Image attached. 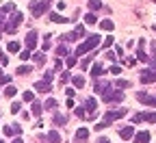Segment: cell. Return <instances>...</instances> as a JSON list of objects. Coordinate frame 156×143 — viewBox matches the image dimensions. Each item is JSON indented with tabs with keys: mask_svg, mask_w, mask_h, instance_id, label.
Listing matches in <instances>:
<instances>
[{
	"mask_svg": "<svg viewBox=\"0 0 156 143\" xmlns=\"http://www.w3.org/2000/svg\"><path fill=\"white\" fill-rule=\"evenodd\" d=\"M20 109H22V104H20V102H13V104H11V111H9V113H13V115H15V113H20Z\"/></svg>",
	"mask_w": 156,
	"mask_h": 143,
	"instance_id": "39",
	"label": "cell"
},
{
	"mask_svg": "<svg viewBox=\"0 0 156 143\" xmlns=\"http://www.w3.org/2000/svg\"><path fill=\"white\" fill-rule=\"evenodd\" d=\"M89 139V130L87 128H78L76 134H74V143H87Z\"/></svg>",
	"mask_w": 156,
	"mask_h": 143,
	"instance_id": "11",
	"label": "cell"
},
{
	"mask_svg": "<svg viewBox=\"0 0 156 143\" xmlns=\"http://www.w3.org/2000/svg\"><path fill=\"white\" fill-rule=\"evenodd\" d=\"M48 9H50V7H48L46 0H44V2H30V15H33V17H41Z\"/></svg>",
	"mask_w": 156,
	"mask_h": 143,
	"instance_id": "4",
	"label": "cell"
},
{
	"mask_svg": "<svg viewBox=\"0 0 156 143\" xmlns=\"http://www.w3.org/2000/svg\"><path fill=\"white\" fill-rule=\"evenodd\" d=\"M56 106H58V102H56L54 98H48V100L44 102V109H46V111H50V109H56Z\"/></svg>",
	"mask_w": 156,
	"mask_h": 143,
	"instance_id": "24",
	"label": "cell"
},
{
	"mask_svg": "<svg viewBox=\"0 0 156 143\" xmlns=\"http://www.w3.org/2000/svg\"><path fill=\"white\" fill-rule=\"evenodd\" d=\"M126 115H128V109H113V111H106V115H104V124L111 126L113 121L122 119V117H126Z\"/></svg>",
	"mask_w": 156,
	"mask_h": 143,
	"instance_id": "2",
	"label": "cell"
},
{
	"mask_svg": "<svg viewBox=\"0 0 156 143\" xmlns=\"http://www.w3.org/2000/svg\"><path fill=\"white\" fill-rule=\"evenodd\" d=\"M22 100H24V102H35L33 91H24V93H22Z\"/></svg>",
	"mask_w": 156,
	"mask_h": 143,
	"instance_id": "35",
	"label": "cell"
},
{
	"mask_svg": "<svg viewBox=\"0 0 156 143\" xmlns=\"http://www.w3.org/2000/svg\"><path fill=\"white\" fill-rule=\"evenodd\" d=\"M41 113H44V104L39 100H35L33 102V115H41Z\"/></svg>",
	"mask_w": 156,
	"mask_h": 143,
	"instance_id": "22",
	"label": "cell"
},
{
	"mask_svg": "<svg viewBox=\"0 0 156 143\" xmlns=\"http://www.w3.org/2000/svg\"><path fill=\"white\" fill-rule=\"evenodd\" d=\"M74 113H76V117H80V119H85V117H87L85 109H80V106H78V109H74Z\"/></svg>",
	"mask_w": 156,
	"mask_h": 143,
	"instance_id": "40",
	"label": "cell"
},
{
	"mask_svg": "<svg viewBox=\"0 0 156 143\" xmlns=\"http://www.w3.org/2000/svg\"><path fill=\"white\" fill-rule=\"evenodd\" d=\"M33 59L37 61V63H39V65H44V63H46V52H37V54H35Z\"/></svg>",
	"mask_w": 156,
	"mask_h": 143,
	"instance_id": "30",
	"label": "cell"
},
{
	"mask_svg": "<svg viewBox=\"0 0 156 143\" xmlns=\"http://www.w3.org/2000/svg\"><path fill=\"white\" fill-rule=\"evenodd\" d=\"M65 93H67V98H74V95H76V91H74L72 87H67V89H65Z\"/></svg>",
	"mask_w": 156,
	"mask_h": 143,
	"instance_id": "46",
	"label": "cell"
},
{
	"mask_svg": "<svg viewBox=\"0 0 156 143\" xmlns=\"http://www.w3.org/2000/svg\"><path fill=\"white\" fill-rule=\"evenodd\" d=\"M37 30H28L26 33V50H35L37 48Z\"/></svg>",
	"mask_w": 156,
	"mask_h": 143,
	"instance_id": "8",
	"label": "cell"
},
{
	"mask_svg": "<svg viewBox=\"0 0 156 143\" xmlns=\"http://www.w3.org/2000/svg\"><path fill=\"white\" fill-rule=\"evenodd\" d=\"M85 24H98L95 13H87V15H85Z\"/></svg>",
	"mask_w": 156,
	"mask_h": 143,
	"instance_id": "29",
	"label": "cell"
},
{
	"mask_svg": "<svg viewBox=\"0 0 156 143\" xmlns=\"http://www.w3.org/2000/svg\"><path fill=\"white\" fill-rule=\"evenodd\" d=\"M63 39H65V41H76V39H78V35H76V30H72V33L63 35Z\"/></svg>",
	"mask_w": 156,
	"mask_h": 143,
	"instance_id": "36",
	"label": "cell"
},
{
	"mask_svg": "<svg viewBox=\"0 0 156 143\" xmlns=\"http://www.w3.org/2000/svg\"><path fill=\"white\" fill-rule=\"evenodd\" d=\"M98 143H111L108 139H100V141H98Z\"/></svg>",
	"mask_w": 156,
	"mask_h": 143,
	"instance_id": "51",
	"label": "cell"
},
{
	"mask_svg": "<svg viewBox=\"0 0 156 143\" xmlns=\"http://www.w3.org/2000/svg\"><path fill=\"white\" fill-rule=\"evenodd\" d=\"M2 24H5V22H2V15H0V28H2Z\"/></svg>",
	"mask_w": 156,
	"mask_h": 143,
	"instance_id": "52",
	"label": "cell"
},
{
	"mask_svg": "<svg viewBox=\"0 0 156 143\" xmlns=\"http://www.w3.org/2000/svg\"><path fill=\"white\" fill-rule=\"evenodd\" d=\"M56 56H58V59H61V56H63V59H65V56H69L67 46H63V44H61V46H56Z\"/></svg>",
	"mask_w": 156,
	"mask_h": 143,
	"instance_id": "25",
	"label": "cell"
},
{
	"mask_svg": "<svg viewBox=\"0 0 156 143\" xmlns=\"http://www.w3.org/2000/svg\"><path fill=\"white\" fill-rule=\"evenodd\" d=\"M115 87L124 91V89H128V87H130V80H124V78H117V80H115Z\"/></svg>",
	"mask_w": 156,
	"mask_h": 143,
	"instance_id": "19",
	"label": "cell"
},
{
	"mask_svg": "<svg viewBox=\"0 0 156 143\" xmlns=\"http://www.w3.org/2000/svg\"><path fill=\"white\" fill-rule=\"evenodd\" d=\"M89 9L95 13V11H100L102 9V0H89Z\"/></svg>",
	"mask_w": 156,
	"mask_h": 143,
	"instance_id": "26",
	"label": "cell"
},
{
	"mask_svg": "<svg viewBox=\"0 0 156 143\" xmlns=\"http://www.w3.org/2000/svg\"><path fill=\"white\" fill-rule=\"evenodd\" d=\"M46 141L48 143H61V132H58V130H50L46 134Z\"/></svg>",
	"mask_w": 156,
	"mask_h": 143,
	"instance_id": "13",
	"label": "cell"
},
{
	"mask_svg": "<svg viewBox=\"0 0 156 143\" xmlns=\"http://www.w3.org/2000/svg\"><path fill=\"white\" fill-rule=\"evenodd\" d=\"M0 143H2V141H0Z\"/></svg>",
	"mask_w": 156,
	"mask_h": 143,
	"instance_id": "55",
	"label": "cell"
},
{
	"mask_svg": "<svg viewBox=\"0 0 156 143\" xmlns=\"http://www.w3.org/2000/svg\"><path fill=\"white\" fill-rule=\"evenodd\" d=\"M65 121H67V117H65V115H54V124H56V126H63Z\"/></svg>",
	"mask_w": 156,
	"mask_h": 143,
	"instance_id": "33",
	"label": "cell"
},
{
	"mask_svg": "<svg viewBox=\"0 0 156 143\" xmlns=\"http://www.w3.org/2000/svg\"><path fill=\"white\" fill-rule=\"evenodd\" d=\"M91 59H93V56H89V59H83V67H89V65H91Z\"/></svg>",
	"mask_w": 156,
	"mask_h": 143,
	"instance_id": "47",
	"label": "cell"
},
{
	"mask_svg": "<svg viewBox=\"0 0 156 143\" xmlns=\"http://www.w3.org/2000/svg\"><path fill=\"white\" fill-rule=\"evenodd\" d=\"M11 143H22V139H20V137H15V139H13Z\"/></svg>",
	"mask_w": 156,
	"mask_h": 143,
	"instance_id": "50",
	"label": "cell"
},
{
	"mask_svg": "<svg viewBox=\"0 0 156 143\" xmlns=\"http://www.w3.org/2000/svg\"><path fill=\"white\" fill-rule=\"evenodd\" d=\"M134 143H150V132H147V130L136 132V134H134Z\"/></svg>",
	"mask_w": 156,
	"mask_h": 143,
	"instance_id": "14",
	"label": "cell"
},
{
	"mask_svg": "<svg viewBox=\"0 0 156 143\" xmlns=\"http://www.w3.org/2000/svg\"><path fill=\"white\" fill-rule=\"evenodd\" d=\"M69 78H72V74H69V72H63V74H61V83H67Z\"/></svg>",
	"mask_w": 156,
	"mask_h": 143,
	"instance_id": "43",
	"label": "cell"
},
{
	"mask_svg": "<svg viewBox=\"0 0 156 143\" xmlns=\"http://www.w3.org/2000/svg\"><path fill=\"white\" fill-rule=\"evenodd\" d=\"M102 39H100V35L98 33H93V35H87V39L83 44H78V48H76V56H83V54H87L89 50H93L98 44H100Z\"/></svg>",
	"mask_w": 156,
	"mask_h": 143,
	"instance_id": "1",
	"label": "cell"
},
{
	"mask_svg": "<svg viewBox=\"0 0 156 143\" xmlns=\"http://www.w3.org/2000/svg\"><path fill=\"white\" fill-rule=\"evenodd\" d=\"M2 132L7 137H20V134H22V128H20V124H11V126H5Z\"/></svg>",
	"mask_w": 156,
	"mask_h": 143,
	"instance_id": "10",
	"label": "cell"
},
{
	"mask_svg": "<svg viewBox=\"0 0 156 143\" xmlns=\"http://www.w3.org/2000/svg\"><path fill=\"white\" fill-rule=\"evenodd\" d=\"M85 111H87V117H95L98 115V102H95V98H87L85 100Z\"/></svg>",
	"mask_w": 156,
	"mask_h": 143,
	"instance_id": "5",
	"label": "cell"
},
{
	"mask_svg": "<svg viewBox=\"0 0 156 143\" xmlns=\"http://www.w3.org/2000/svg\"><path fill=\"white\" fill-rule=\"evenodd\" d=\"M15 93H17V89H15L13 85H7V87H5V98H13Z\"/></svg>",
	"mask_w": 156,
	"mask_h": 143,
	"instance_id": "27",
	"label": "cell"
},
{
	"mask_svg": "<svg viewBox=\"0 0 156 143\" xmlns=\"http://www.w3.org/2000/svg\"><path fill=\"white\" fill-rule=\"evenodd\" d=\"M145 121H152V124H154V121H156V113H145Z\"/></svg>",
	"mask_w": 156,
	"mask_h": 143,
	"instance_id": "42",
	"label": "cell"
},
{
	"mask_svg": "<svg viewBox=\"0 0 156 143\" xmlns=\"http://www.w3.org/2000/svg\"><path fill=\"white\" fill-rule=\"evenodd\" d=\"M2 13H15V5H13V2H7V5L2 7Z\"/></svg>",
	"mask_w": 156,
	"mask_h": 143,
	"instance_id": "34",
	"label": "cell"
},
{
	"mask_svg": "<svg viewBox=\"0 0 156 143\" xmlns=\"http://www.w3.org/2000/svg\"><path fill=\"white\" fill-rule=\"evenodd\" d=\"M93 91L95 93H106V91H111V83H108V80H95V83H93Z\"/></svg>",
	"mask_w": 156,
	"mask_h": 143,
	"instance_id": "7",
	"label": "cell"
},
{
	"mask_svg": "<svg viewBox=\"0 0 156 143\" xmlns=\"http://www.w3.org/2000/svg\"><path fill=\"white\" fill-rule=\"evenodd\" d=\"M104 72V67L100 65V63H95V65H91V76H93V83H95V80L98 78H100V74Z\"/></svg>",
	"mask_w": 156,
	"mask_h": 143,
	"instance_id": "15",
	"label": "cell"
},
{
	"mask_svg": "<svg viewBox=\"0 0 156 143\" xmlns=\"http://www.w3.org/2000/svg\"><path fill=\"white\" fill-rule=\"evenodd\" d=\"M2 56H5V54H2V50H0V61H2Z\"/></svg>",
	"mask_w": 156,
	"mask_h": 143,
	"instance_id": "53",
	"label": "cell"
},
{
	"mask_svg": "<svg viewBox=\"0 0 156 143\" xmlns=\"http://www.w3.org/2000/svg\"><path fill=\"white\" fill-rule=\"evenodd\" d=\"M113 41H115V39H113V35H111V37H106L104 41H102V48H111V46H113Z\"/></svg>",
	"mask_w": 156,
	"mask_h": 143,
	"instance_id": "38",
	"label": "cell"
},
{
	"mask_svg": "<svg viewBox=\"0 0 156 143\" xmlns=\"http://www.w3.org/2000/svg\"><path fill=\"white\" fill-rule=\"evenodd\" d=\"M0 76H5V74H2V70H0Z\"/></svg>",
	"mask_w": 156,
	"mask_h": 143,
	"instance_id": "54",
	"label": "cell"
},
{
	"mask_svg": "<svg viewBox=\"0 0 156 143\" xmlns=\"http://www.w3.org/2000/svg\"><path fill=\"white\" fill-rule=\"evenodd\" d=\"M72 85L78 87V89H83V87H85V78H83V76H72Z\"/></svg>",
	"mask_w": 156,
	"mask_h": 143,
	"instance_id": "18",
	"label": "cell"
},
{
	"mask_svg": "<svg viewBox=\"0 0 156 143\" xmlns=\"http://www.w3.org/2000/svg\"><path fill=\"white\" fill-rule=\"evenodd\" d=\"M56 9H58V11L65 9V2H63V0H58V2H56Z\"/></svg>",
	"mask_w": 156,
	"mask_h": 143,
	"instance_id": "48",
	"label": "cell"
},
{
	"mask_svg": "<svg viewBox=\"0 0 156 143\" xmlns=\"http://www.w3.org/2000/svg\"><path fill=\"white\" fill-rule=\"evenodd\" d=\"M76 59H78V56H65L63 63H65L67 67H74V65H76Z\"/></svg>",
	"mask_w": 156,
	"mask_h": 143,
	"instance_id": "32",
	"label": "cell"
},
{
	"mask_svg": "<svg viewBox=\"0 0 156 143\" xmlns=\"http://www.w3.org/2000/svg\"><path fill=\"white\" fill-rule=\"evenodd\" d=\"M124 98H126V93L122 89H111V91L104 93V102H108V104H111V102H113V104H115V102H124Z\"/></svg>",
	"mask_w": 156,
	"mask_h": 143,
	"instance_id": "3",
	"label": "cell"
},
{
	"mask_svg": "<svg viewBox=\"0 0 156 143\" xmlns=\"http://www.w3.org/2000/svg\"><path fill=\"white\" fill-rule=\"evenodd\" d=\"M119 72H122V67H119V65H113V67H111V74H115V76L119 74Z\"/></svg>",
	"mask_w": 156,
	"mask_h": 143,
	"instance_id": "45",
	"label": "cell"
},
{
	"mask_svg": "<svg viewBox=\"0 0 156 143\" xmlns=\"http://www.w3.org/2000/svg\"><path fill=\"white\" fill-rule=\"evenodd\" d=\"M7 50H9V52H22V50H20V41H9Z\"/></svg>",
	"mask_w": 156,
	"mask_h": 143,
	"instance_id": "28",
	"label": "cell"
},
{
	"mask_svg": "<svg viewBox=\"0 0 156 143\" xmlns=\"http://www.w3.org/2000/svg\"><path fill=\"white\" fill-rule=\"evenodd\" d=\"M74 30H76V35H78V37H85V26H83V24H78Z\"/></svg>",
	"mask_w": 156,
	"mask_h": 143,
	"instance_id": "41",
	"label": "cell"
},
{
	"mask_svg": "<svg viewBox=\"0 0 156 143\" xmlns=\"http://www.w3.org/2000/svg\"><path fill=\"white\" fill-rule=\"evenodd\" d=\"M30 72H33V67H30V65H20V67L15 70V74H17V76H26V74H30Z\"/></svg>",
	"mask_w": 156,
	"mask_h": 143,
	"instance_id": "21",
	"label": "cell"
},
{
	"mask_svg": "<svg viewBox=\"0 0 156 143\" xmlns=\"http://www.w3.org/2000/svg\"><path fill=\"white\" fill-rule=\"evenodd\" d=\"M44 80H46V83H50V80H52V72H46V76H44Z\"/></svg>",
	"mask_w": 156,
	"mask_h": 143,
	"instance_id": "49",
	"label": "cell"
},
{
	"mask_svg": "<svg viewBox=\"0 0 156 143\" xmlns=\"http://www.w3.org/2000/svg\"><path fill=\"white\" fill-rule=\"evenodd\" d=\"M136 61H143V63H147V54L143 50V44L139 46V50H136Z\"/></svg>",
	"mask_w": 156,
	"mask_h": 143,
	"instance_id": "23",
	"label": "cell"
},
{
	"mask_svg": "<svg viewBox=\"0 0 156 143\" xmlns=\"http://www.w3.org/2000/svg\"><path fill=\"white\" fill-rule=\"evenodd\" d=\"M35 89L48 93V91H50V83H46V80H39V83H35Z\"/></svg>",
	"mask_w": 156,
	"mask_h": 143,
	"instance_id": "17",
	"label": "cell"
},
{
	"mask_svg": "<svg viewBox=\"0 0 156 143\" xmlns=\"http://www.w3.org/2000/svg\"><path fill=\"white\" fill-rule=\"evenodd\" d=\"M50 20H52L54 24H67V22H69V20H67V17H63L61 13H50Z\"/></svg>",
	"mask_w": 156,
	"mask_h": 143,
	"instance_id": "16",
	"label": "cell"
},
{
	"mask_svg": "<svg viewBox=\"0 0 156 143\" xmlns=\"http://www.w3.org/2000/svg\"><path fill=\"white\" fill-rule=\"evenodd\" d=\"M124 63H126V65H128V67H132V65H134V63H136V59H132V56H128V59H126V61H124Z\"/></svg>",
	"mask_w": 156,
	"mask_h": 143,
	"instance_id": "44",
	"label": "cell"
},
{
	"mask_svg": "<svg viewBox=\"0 0 156 143\" xmlns=\"http://www.w3.org/2000/svg\"><path fill=\"white\" fill-rule=\"evenodd\" d=\"M20 59H22L24 63H26L28 59H33V56H30V50H22V52H20Z\"/></svg>",
	"mask_w": 156,
	"mask_h": 143,
	"instance_id": "37",
	"label": "cell"
},
{
	"mask_svg": "<svg viewBox=\"0 0 156 143\" xmlns=\"http://www.w3.org/2000/svg\"><path fill=\"white\" fill-rule=\"evenodd\" d=\"M136 132H134V128L132 126H126V128H119V137L124 139V141H128V139H132Z\"/></svg>",
	"mask_w": 156,
	"mask_h": 143,
	"instance_id": "12",
	"label": "cell"
},
{
	"mask_svg": "<svg viewBox=\"0 0 156 143\" xmlns=\"http://www.w3.org/2000/svg\"><path fill=\"white\" fill-rule=\"evenodd\" d=\"M136 100H139L141 104L156 106V95H150V93H145V91H139V93H136Z\"/></svg>",
	"mask_w": 156,
	"mask_h": 143,
	"instance_id": "6",
	"label": "cell"
},
{
	"mask_svg": "<svg viewBox=\"0 0 156 143\" xmlns=\"http://www.w3.org/2000/svg\"><path fill=\"white\" fill-rule=\"evenodd\" d=\"M141 121H145V113H136V115H132V124H141Z\"/></svg>",
	"mask_w": 156,
	"mask_h": 143,
	"instance_id": "31",
	"label": "cell"
},
{
	"mask_svg": "<svg viewBox=\"0 0 156 143\" xmlns=\"http://www.w3.org/2000/svg\"><path fill=\"white\" fill-rule=\"evenodd\" d=\"M141 83H143V85H152V83H156V72H152V70H143V72H141Z\"/></svg>",
	"mask_w": 156,
	"mask_h": 143,
	"instance_id": "9",
	"label": "cell"
},
{
	"mask_svg": "<svg viewBox=\"0 0 156 143\" xmlns=\"http://www.w3.org/2000/svg\"><path fill=\"white\" fill-rule=\"evenodd\" d=\"M100 28H102V30H113V28H115L113 20H108V17H106V20H102V22H100Z\"/></svg>",
	"mask_w": 156,
	"mask_h": 143,
	"instance_id": "20",
	"label": "cell"
}]
</instances>
